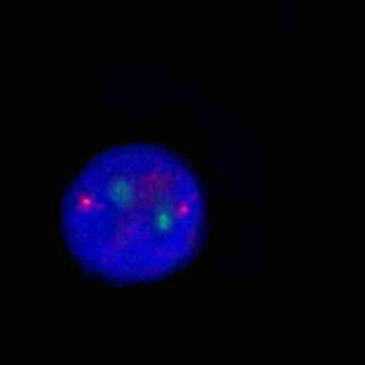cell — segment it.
<instances>
[{"mask_svg":"<svg viewBox=\"0 0 365 365\" xmlns=\"http://www.w3.org/2000/svg\"><path fill=\"white\" fill-rule=\"evenodd\" d=\"M205 196L189 164L148 143L95 153L66 187L61 232L75 262L113 284L177 273L198 252Z\"/></svg>","mask_w":365,"mask_h":365,"instance_id":"6da1fadb","label":"cell"}]
</instances>
